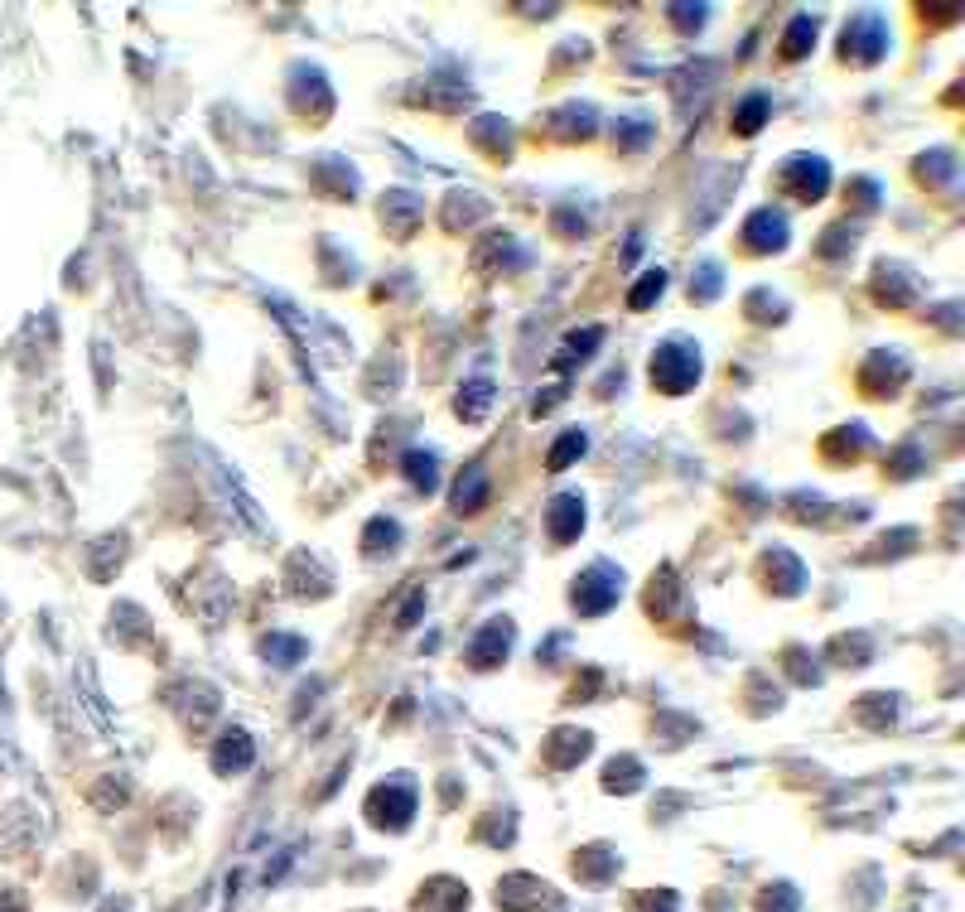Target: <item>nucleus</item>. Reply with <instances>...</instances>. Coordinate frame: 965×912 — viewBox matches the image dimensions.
Here are the masks:
<instances>
[{"label": "nucleus", "instance_id": "obj_1", "mask_svg": "<svg viewBox=\"0 0 965 912\" xmlns=\"http://www.w3.org/2000/svg\"><path fill=\"white\" fill-rule=\"evenodd\" d=\"M700 382V353L690 343H662L652 353V387L666 396H681Z\"/></svg>", "mask_w": 965, "mask_h": 912}, {"label": "nucleus", "instance_id": "obj_2", "mask_svg": "<svg viewBox=\"0 0 965 912\" xmlns=\"http://www.w3.org/2000/svg\"><path fill=\"white\" fill-rule=\"evenodd\" d=\"M411 816H415V787L406 777L382 782V787L367 797V821H372V826L401 830V826H411Z\"/></svg>", "mask_w": 965, "mask_h": 912}, {"label": "nucleus", "instance_id": "obj_3", "mask_svg": "<svg viewBox=\"0 0 965 912\" xmlns=\"http://www.w3.org/2000/svg\"><path fill=\"white\" fill-rule=\"evenodd\" d=\"M618 589H623V575H618L608 560H599V565H589L575 580L570 599H575L579 613H604V608L618 604Z\"/></svg>", "mask_w": 965, "mask_h": 912}, {"label": "nucleus", "instance_id": "obj_4", "mask_svg": "<svg viewBox=\"0 0 965 912\" xmlns=\"http://www.w3.org/2000/svg\"><path fill=\"white\" fill-rule=\"evenodd\" d=\"M497 903L512 912H560V893L551 884H541L536 874H507L497 884Z\"/></svg>", "mask_w": 965, "mask_h": 912}, {"label": "nucleus", "instance_id": "obj_5", "mask_svg": "<svg viewBox=\"0 0 965 912\" xmlns=\"http://www.w3.org/2000/svg\"><path fill=\"white\" fill-rule=\"evenodd\" d=\"M782 179H787V189H792V194H797L801 203H816V198L826 194L830 169H826V160L797 155V160H787V165H782Z\"/></svg>", "mask_w": 965, "mask_h": 912}, {"label": "nucleus", "instance_id": "obj_6", "mask_svg": "<svg viewBox=\"0 0 965 912\" xmlns=\"http://www.w3.org/2000/svg\"><path fill=\"white\" fill-rule=\"evenodd\" d=\"M883 44H888V34H883L879 20H855V25L845 29V39H840V54L850 58V63H879Z\"/></svg>", "mask_w": 965, "mask_h": 912}, {"label": "nucleus", "instance_id": "obj_7", "mask_svg": "<svg viewBox=\"0 0 965 912\" xmlns=\"http://www.w3.org/2000/svg\"><path fill=\"white\" fill-rule=\"evenodd\" d=\"M507 647H512V623H507V618H493L483 633L473 637V647L464 657H469V666H497L507 657Z\"/></svg>", "mask_w": 965, "mask_h": 912}, {"label": "nucleus", "instance_id": "obj_8", "mask_svg": "<svg viewBox=\"0 0 965 912\" xmlns=\"http://www.w3.org/2000/svg\"><path fill=\"white\" fill-rule=\"evenodd\" d=\"M744 247L748 251H782L787 247V218L782 213H753L744 227Z\"/></svg>", "mask_w": 965, "mask_h": 912}, {"label": "nucleus", "instance_id": "obj_9", "mask_svg": "<svg viewBox=\"0 0 965 912\" xmlns=\"http://www.w3.org/2000/svg\"><path fill=\"white\" fill-rule=\"evenodd\" d=\"M415 908L420 912H464L469 908V888L459 884V879H430V884L420 888Z\"/></svg>", "mask_w": 965, "mask_h": 912}, {"label": "nucleus", "instance_id": "obj_10", "mask_svg": "<svg viewBox=\"0 0 965 912\" xmlns=\"http://www.w3.org/2000/svg\"><path fill=\"white\" fill-rule=\"evenodd\" d=\"M251 734L247 729H232V734H222L218 739V748H213V768H218L222 777L227 773H247L251 768Z\"/></svg>", "mask_w": 965, "mask_h": 912}, {"label": "nucleus", "instance_id": "obj_11", "mask_svg": "<svg viewBox=\"0 0 965 912\" xmlns=\"http://www.w3.org/2000/svg\"><path fill=\"white\" fill-rule=\"evenodd\" d=\"M579 531H584V502H579V493H560L551 502V536L555 541H575Z\"/></svg>", "mask_w": 965, "mask_h": 912}, {"label": "nucleus", "instance_id": "obj_12", "mask_svg": "<svg viewBox=\"0 0 965 912\" xmlns=\"http://www.w3.org/2000/svg\"><path fill=\"white\" fill-rule=\"evenodd\" d=\"M483 502H488V473H483V464H473L454 483V512H478Z\"/></svg>", "mask_w": 965, "mask_h": 912}, {"label": "nucleus", "instance_id": "obj_13", "mask_svg": "<svg viewBox=\"0 0 965 912\" xmlns=\"http://www.w3.org/2000/svg\"><path fill=\"white\" fill-rule=\"evenodd\" d=\"M599 343H604V329H575L570 338H565V348L551 358V367L555 372H570V362H584Z\"/></svg>", "mask_w": 965, "mask_h": 912}, {"label": "nucleus", "instance_id": "obj_14", "mask_svg": "<svg viewBox=\"0 0 965 912\" xmlns=\"http://www.w3.org/2000/svg\"><path fill=\"white\" fill-rule=\"evenodd\" d=\"M589 744H594V739H589L584 729H560L546 753H551L555 768H570V763H579V753H589Z\"/></svg>", "mask_w": 965, "mask_h": 912}, {"label": "nucleus", "instance_id": "obj_15", "mask_svg": "<svg viewBox=\"0 0 965 912\" xmlns=\"http://www.w3.org/2000/svg\"><path fill=\"white\" fill-rule=\"evenodd\" d=\"M584 449H589V435H584V430H565V435L551 444V459H546V469H555V473L570 469V464H575Z\"/></svg>", "mask_w": 965, "mask_h": 912}, {"label": "nucleus", "instance_id": "obj_16", "mask_svg": "<svg viewBox=\"0 0 965 912\" xmlns=\"http://www.w3.org/2000/svg\"><path fill=\"white\" fill-rule=\"evenodd\" d=\"M768 111H772L768 97H758V92H753V97H744V102H739V111H734V131H739V136H758V126L768 121Z\"/></svg>", "mask_w": 965, "mask_h": 912}, {"label": "nucleus", "instance_id": "obj_17", "mask_svg": "<svg viewBox=\"0 0 965 912\" xmlns=\"http://www.w3.org/2000/svg\"><path fill=\"white\" fill-rule=\"evenodd\" d=\"M816 44V20H806V15H797L792 20V29H787V39H782V58L792 63V58H801L806 49Z\"/></svg>", "mask_w": 965, "mask_h": 912}, {"label": "nucleus", "instance_id": "obj_18", "mask_svg": "<svg viewBox=\"0 0 965 912\" xmlns=\"http://www.w3.org/2000/svg\"><path fill=\"white\" fill-rule=\"evenodd\" d=\"M637 782H642V768H637L633 758H618V763H608V773H604V787H608V792H618V797H623V792H633Z\"/></svg>", "mask_w": 965, "mask_h": 912}, {"label": "nucleus", "instance_id": "obj_19", "mask_svg": "<svg viewBox=\"0 0 965 912\" xmlns=\"http://www.w3.org/2000/svg\"><path fill=\"white\" fill-rule=\"evenodd\" d=\"M406 473H411V483L415 488H435V478H440V464H435V454H420V449H411L406 454Z\"/></svg>", "mask_w": 965, "mask_h": 912}, {"label": "nucleus", "instance_id": "obj_20", "mask_svg": "<svg viewBox=\"0 0 965 912\" xmlns=\"http://www.w3.org/2000/svg\"><path fill=\"white\" fill-rule=\"evenodd\" d=\"M266 662H276V666H290V662H300L304 657V642L300 637H290V633H280V637H266Z\"/></svg>", "mask_w": 965, "mask_h": 912}, {"label": "nucleus", "instance_id": "obj_21", "mask_svg": "<svg viewBox=\"0 0 965 912\" xmlns=\"http://www.w3.org/2000/svg\"><path fill=\"white\" fill-rule=\"evenodd\" d=\"M662 290H666V271H647V276L633 285L628 304H633V309H652V304L662 300Z\"/></svg>", "mask_w": 965, "mask_h": 912}, {"label": "nucleus", "instance_id": "obj_22", "mask_svg": "<svg viewBox=\"0 0 965 912\" xmlns=\"http://www.w3.org/2000/svg\"><path fill=\"white\" fill-rule=\"evenodd\" d=\"M488 396H493V382H488V377H478L469 391H459V415L478 420V415L488 411Z\"/></svg>", "mask_w": 965, "mask_h": 912}, {"label": "nucleus", "instance_id": "obj_23", "mask_svg": "<svg viewBox=\"0 0 965 912\" xmlns=\"http://www.w3.org/2000/svg\"><path fill=\"white\" fill-rule=\"evenodd\" d=\"M690 290H695L700 300H715V295H719V266H715V261H705V266L690 276Z\"/></svg>", "mask_w": 965, "mask_h": 912}, {"label": "nucleus", "instance_id": "obj_24", "mask_svg": "<svg viewBox=\"0 0 965 912\" xmlns=\"http://www.w3.org/2000/svg\"><path fill=\"white\" fill-rule=\"evenodd\" d=\"M382 541H386V546H396V541H401V531H396V522H382V517H377L372 531H367V551H377Z\"/></svg>", "mask_w": 965, "mask_h": 912}]
</instances>
